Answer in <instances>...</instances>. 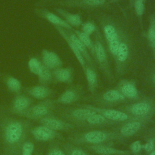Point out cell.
I'll use <instances>...</instances> for the list:
<instances>
[{
	"label": "cell",
	"instance_id": "cell-16",
	"mask_svg": "<svg viewBox=\"0 0 155 155\" xmlns=\"http://www.w3.org/2000/svg\"><path fill=\"white\" fill-rule=\"evenodd\" d=\"M126 98L117 89H110L99 95L95 101L103 106H112L117 105L126 101Z\"/></svg>",
	"mask_w": 155,
	"mask_h": 155
},
{
	"label": "cell",
	"instance_id": "cell-30",
	"mask_svg": "<svg viewBox=\"0 0 155 155\" xmlns=\"http://www.w3.org/2000/svg\"><path fill=\"white\" fill-rule=\"evenodd\" d=\"M73 30L76 33V35L78 36V37L80 39V40L82 42V43L85 45V46L88 50L90 54H91V57L93 58V59L94 60V53H95L94 41L91 38L90 36L84 33L80 30L73 28Z\"/></svg>",
	"mask_w": 155,
	"mask_h": 155
},
{
	"label": "cell",
	"instance_id": "cell-40",
	"mask_svg": "<svg viewBox=\"0 0 155 155\" xmlns=\"http://www.w3.org/2000/svg\"><path fill=\"white\" fill-rule=\"evenodd\" d=\"M150 80L151 85L155 88V67L150 71Z\"/></svg>",
	"mask_w": 155,
	"mask_h": 155
},
{
	"label": "cell",
	"instance_id": "cell-6",
	"mask_svg": "<svg viewBox=\"0 0 155 155\" xmlns=\"http://www.w3.org/2000/svg\"><path fill=\"white\" fill-rule=\"evenodd\" d=\"M121 110L134 118L150 120L155 115V100L144 97L125 106Z\"/></svg>",
	"mask_w": 155,
	"mask_h": 155
},
{
	"label": "cell",
	"instance_id": "cell-43",
	"mask_svg": "<svg viewBox=\"0 0 155 155\" xmlns=\"http://www.w3.org/2000/svg\"><path fill=\"white\" fill-rule=\"evenodd\" d=\"M133 1L134 0H129V4L130 5V6H133Z\"/></svg>",
	"mask_w": 155,
	"mask_h": 155
},
{
	"label": "cell",
	"instance_id": "cell-25",
	"mask_svg": "<svg viewBox=\"0 0 155 155\" xmlns=\"http://www.w3.org/2000/svg\"><path fill=\"white\" fill-rule=\"evenodd\" d=\"M68 33L70 39L73 42V43L75 44L76 47L78 49L79 52L81 53L82 56L84 57L87 65L95 68L96 64L94 61L93 60V58L91 57V54H90L88 50H87V48H86L85 45L82 43V42L78 37V36L76 35V33L73 31V29L68 30Z\"/></svg>",
	"mask_w": 155,
	"mask_h": 155
},
{
	"label": "cell",
	"instance_id": "cell-29",
	"mask_svg": "<svg viewBox=\"0 0 155 155\" xmlns=\"http://www.w3.org/2000/svg\"><path fill=\"white\" fill-rule=\"evenodd\" d=\"M145 36L155 61V13H152L149 16L148 25Z\"/></svg>",
	"mask_w": 155,
	"mask_h": 155
},
{
	"label": "cell",
	"instance_id": "cell-11",
	"mask_svg": "<svg viewBox=\"0 0 155 155\" xmlns=\"http://www.w3.org/2000/svg\"><path fill=\"white\" fill-rule=\"evenodd\" d=\"M150 120L134 119L122 123L115 131L120 139L132 137L139 133Z\"/></svg>",
	"mask_w": 155,
	"mask_h": 155
},
{
	"label": "cell",
	"instance_id": "cell-38",
	"mask_svg": "<svg viewBox=\"0 0 155 155\" xmlns=\"http://www.w3.org/2000/svg\"><path fill=\"white\" fill-rule=\"evenodd\" d=\"M143 149V145L140 140H135L130 145V151L133 154H137Z\"/></svg>",
	"mask_w": 155,
	"mask_h": 155
},
{
	"label": "cell",
	"instance_id": "cell-5",
	"mask_svg": "<svg viewBox=\"0 0 155 155\" xmlns=\"http://www.w3.org/2000/svg\"><path fill=\"white\" fill-rule=\"evenodd\" d=\"M93 41L95 48L94 62L96 64L98 65L99 69L106 78L108 81H111L113 79V75L110 64V55L107 51L106 45L105 44L104 38L99 29L94 33Z\"/></svg>",
	"mask_w": 155,
	"mask_h": 155
},
{
	"label": "cell",
	"instance_id": "cell-41",
	"mask_svg": "<svg viewBox=\"0 0 155 155\" xmlns=\"http://www.w3.org/2000/svg\"><path fill=\"white\" fill-rule=\"evenodd\" d=\"M119 0H107V1L108 2V4H112V3H116L118 2Z\"/></svg>",
	"mask_w": 155,
	"mask_h": 155
},
{
	"label": "cell",
	"instance_id": "cell-31",
	"mask_svg": "<svg viewBox=\"0 0 155 155\" xmlns=\"http://www.w3.org/2000/svg\"><path fill=\"white\" fill-rule=\"evenodd\" d=\"M37 76L39 84L48 85L51 83H54L52 71L44 65H42Z\"/></svg>",
	"mask_w": 155,
	"mask_h": 155
},
{
	"label": "cell",
	"instance_id": "cell-35",
	"mask_svg": "<svg viewBox=\"0 0 155 155\" xmlns=\"http://www.w3.org/2000/svg\"><path fill=\"white\" fill-rule=\"evenodd\" d=\"M80 27V30L90 36L93 34H94L99 29L97 26L92 21H87L83 22Z\"/></svg>",
	"mask_w": 155,
	"mask_h": 155
},
{
	"label": "cell",
	"instance_id": "cell-39",
	"mask_svg": "<svg viewBox=\"0 0 155 155\" xmlns=\"http://www.w3.org/2000/svg\"><path fill=\"white\" fill-rule=\"evenodd\" d=\"M155 148V140L153 139H150L145 144L143 145V149L148 153H151Z\"/></svg>",
	"mask_w": 155,
	"mask_h": 155
},
{
	"label": "cell",
	"instance_id": "cell-37",
	"mask_svg": "<svg viewBox=\"0 0 155 155\" xmlns=\"http://www.w3.org/2000/svg\"><path fill=\"white\" fill-rule=\"evenodd\" d=\"M35 150L34 143L30 140H25L21 147V153H27L33 154Z\"/></svg>",
	"mask_w": 155,
	"mask_h": 155
},
{
	"label": "cell",
	"instance_id": "cell-14",
	"mask_svg": "<svg viewBox=\"0 0 155 155\" xmlns=\"http://www.w3.org/2000/svg\"><path fill=\"white\" fill-rule=\"evenodd\" d=\"M30 134L35 140L42 142H53L54 140H60L63 138L59 132L41 124L32 127L30 130Z\"/></svg>",
	"mask_w": 155,
	"mask_h": 155
},
{
	"label": "cell",
	"instance_id": "cell-2",
	"mask_svg": "<svg viewBox=\"0 0 155 155\" xmlns=\"http://www.w3.org/2000/svg\"><path fill=\"white\" fill-rule=\"evenodd\" d=\"M97 20L108 54L113 59L117 52L122 35L127 27L119 19L110 15H100Z\"/></svg>",
	"mask_w": 155,
	"mask_h": 155
},
{
	"label": "cell",
	"instance_id": "cell-24",
	"mask_svg": "<svg viewBox=\"0 0 155 155\" xmlns=\"http://www.w3.org/2000/svg\"><path fill=\"white\" fill-rule=\"evenodd\" d=\"M54 82L71 84L74 79V69L71 67H60L52 71Z\"/></svg>",
	"mask_w": 155,
	"mask_h": 155
},
{
	"label": "cell",
	"instance_id": "cell-22",
	"mask_svg": "<svg viewBox=\"0 0 155 155\" xmlns=\"http://www.w3.org/2000/svg\"><path fill=\"white\" fill-rule=\"evenodd\" d=\"M86 147L99 155H130L131 152L127 150H122L105 144L89 145Z\"/></svg>",
	"mask_w": 155,
	"mask_h": 155
},
{
	"label": "cell",
	"instance_id": "cell-27",
	"mask_svg": "<svg viewBox=\"0 0 155 155\" xmlns=\"http://www.w3.org/2000/svg\"><path fill=\"white\" fill-rule=\"evenodd\" d=\"M1 77L8 90L14 94H18L22 93L23 87L19 79L17 78L8 74L2 73Z\"/></svg>",
	"mask_w": 155,
	"mask_h": 155
},
{
	"label": "cell",
	"instance_id": "cell-45",
	"mask_svg": "<svg viewBox=\"0 0 155 155\" xmlns=\"http://www.w3.org/2000/svg\"><path fill=\"white\" fill-rule=\"evenodd\" d=\"M2 155H8V154H7L6 152L4 151V152H3V153L2 154Z\"/></svg>",
	"mask_w": 155,
	"mask_h": 155
},
{
	"label": "cell",
	"instance_id": "cell-32",
	"mask_svg": "<svg viewBox=\"0 0 155 155\" xmlns=\"http://www.w3.org/2000/svg\"><path fill=\"white\" fill-rule=\"evenodd\" d=\"M63 149L66 155H90L84 150L69 142L63 145Z\"/></svg>",
	"mask_w": 155,
	"mask_h": 155
},
{
	"label": "cell",
	"instance_id": "cell-28",
	"mask_svg": "<svg viewBox=\"0 0 155 155\" xmlns=\"http://www.w3.org/2000/svg\"><path fill=\"white\" fill-rule=\"evenodd\" d=\"M87 82L88 91L92 94H94L98 88V77L95 68L87 65L84 71Z\"/></svg>",
	"mask_w": 155,
	"mask_h": 155
},
{
	"label": "cell",
	"instance_id": "cell-33",
	"mask_svg": "<svg viewBox=\"0 0 155 155\" xmlns=\"http://www.w3.org/2000/svg\"><path fill=\"white\" fill-rule=\"evenodd\" d=\"M41 60L38 57H31L27 62V65L29 71L33 74L37 76L42 66Z\"/></svg>",
	"mask_w": 155,
	"mask_h": 155
},
{
	"label": "cell",
	"instance_id": "cell-26",
	"mask_svg": "<svg viewBox=\"0 0 155 155\" xmlns=\"http://www.w3.org/2000/svg\"><path fill=\"white\" fill-rule=\"evenodd\" d=\"M114 125H117V124L107 119L102 114L95 112L86 119V120L82 124L81 127H100Z\"/></svg>",
	"mask_w": 155,
	"mask_h": 155
},
{
	"label": "cell",
	"instance_id": "cell-4",
	"mask_svg": "<svg viewBox=\"0 0 155 155\" xmlns=\"http://www.w3.org/2000/svg\"><path fill=\"white\" fill-rule=\"evenodd\" d=\"M68 139L76 145H89L105 144L120 139L115 130H93L72 134Z\"/></svg>",
	"mask_w": 155,
	"mask_h": 155
},
{
	"label": "cell",
	"instance_id": "cell-18",
	"mask_svg": "<svg viewBox=\"0 0 155 155\" xmlns=\"http://www.w3.org/2000/svg\"><path fill=\"white\" fill-rule=\"evenodd\" d=\"M25 92L31 97L39 101L51 99L55 93L53 89L48 85L42 84L26 87L25 88Z\"/></svg>",
	"mask_w": 155,
	"mask_h": 155
},
{
	"label": "cell",
	"instance_id": "cell-8",
	"mask_svg": "<svg viewBox=\"0 0 155 155\" xmlns=\"http://www.w3.org/2000/svg\"><path fill=\"white\" fill-rule=\"evenodd\" d=\"M95 111L89 108L81 105L79 107L65 108L60 111V117L75 126L81 127L86 119L94 114Z\"/></svg>",
	"mask_w": 155,
	"mask_h": 155
},
{
	"label": "cell",
	"instance_id": "cell-10",
	"mask_svg": "<svg viewBox=\"0 0 155 155\" xmlns=\"http://www.w3.org/2000/svg\"><path fill=\"white\" fill-rule=\"evenodd\" d=\"M84 106L89 108L96 113H99L104 116L107 119L118 124L120 123H124L125 122L136 119L131 117L126 112L107 107H102L99 106H94L90 104H83Z\"/></svg>",
	"mask_w": 155,
	"mask_h": 155
},
{
	"label": "cell",
	"instance_id": "cell-34",
	"mask_svg": "<svg viewBox=\"0 0 155 155\" xmlns=\"http://www.w3.org/2000/svg\"><path fill=\"white\" fill-rule=\"evenodd\" d=\"M146 0H134L133 7L137 18L141 21L145 10Z\"/></svg>",
	"mask_w": 155,
	"mask_h": 155
},
{
	"label": "cell",
	"instance_id": "cell-3",
	"mask_svg": "<svg viewBox=\"0 0 155 155\" xmlns=\"http://www.w3.org/2000/svg\"><path fill=\"white\" fill-rule=\"evenodd\" d=\"M136 45L132 35L126 28L122 35L117 52L113 59L118 75L125 74L132 65L136 56Z\"/></svg>",
	"mask_w": 155,
	"mask_h": 155
},
{
	"label": "cell",
	"instance_id": "cell-42",
	"mask_svg": "<svg viewBox=\"0 0 155 155\" xmlns=\"http://www.w3.org/2000/svg\"><path fill=\"white\" fill-rule=\"evenodd\" d=\"M21 155H33V154L30 153H21Z\"/></svg>",
	"mask_w": 155,
	"mask_h": 155
},
{
	"label": "cell",
	"instance_id": "cell-19",
	"mask_svg": "<svg viewBox=\"0 0 155 155\" xmlns=\"http://www.w3.org/2000/svg\"><path fill=\"white\" fill-rule=\"evenodd\" d=\"M126 99L135 100L139 97V92L133 80L121 79L116 87Z\"/></svg>",
	"mask_w": 155,
	"mask_h": 155
},
{
	"label": "cell",
	"instance_id": "cell-13",
	"mask_svg": "<svg viewBox=\"0 0 155 155\" xmlns=\"http://www.w3.org/2000/svg\"><path fill=\"white\" fill-rule=\"evenodd\" d=\"M83 95V87L80 85H74L64 90L54 101L56 104L70 105L79 101Z\"/></svg>",
	"mask_w": 155,
	"mask_h": 155
},
{
	"label": "cell",
	"instance_id": "cell-17",
	"mask_svg": "<svg viewBox=\"0 0 155 155\" xmlns=\"http://www.w3.org/2000/svg\"><path fill=\"white\" fill-rule=\"evenodd\" d=\"M35 14L39 17L46 20L54 26L60 27L67 30H72L73 28L68 24L60 16L54 13L48 9L37 7L34 10Z\"/></svg>",
	"mask_w": 155,
	"mask_h": 155
},
{
	"label": "cell",
	"instance_id": "cell-21",
	"mask_svg": "<svg viewBox=\"0 0 155 155\" xmlns=\"http://www.w3.org/2000/svg\"><path fill=\"white\" fill-rule=\"evenodd\" d=\"M54 27L56 29V30L59 33V34L61 36V37L64 39V40L66 42V43L67 44L70 49L71 50L72 53L74 54V56L76 57V58L77 59L78 61V62L81 65L83 71H84L86 67L87 66V64L86 61H85L84 57L81 54V53L79 52V51L76 47L75 44L73 43V42L70 39L68 33V30L65 29L62 27H57V26H54Z\"/></svg>",
	"mask_w": 155,
	"mask_h": 155
},
{
	"label": "cell",
	"instance_id": "cell-1",
	"mask_svg": "<svg viewBox=\"0 0 155 155\" xmlns=\"http://www.w3.org/2000/svg\"><path fill=\"white\" fill-rule=\"evenodd\" d=\"M31 128L28 119H18L1 113L0 133L4 151L8 155H19L22 145L30 134Z\"/></svg>",
	"mask_w": 155,
	"mask_h": 155
},
{
	"label": "cell",
	"instance_id": "cell-36",
	"mask_svg": "<svg viewBox=\"0 0 155 155\" xmlns=\"http://www.w3.org/2000/svg\"><path fill=\"white\" fill-rule=\"evenodd\" d=\"M47 155H66L64 149L61 148L57 143H52L48 149Z\"/></svg>",
	"mask_w": 155,
	"mask_h": 155
},
{
	"label": "cell",
	"instance_id": "cell-7",
	"mask_svg": "<svg viewBox=\"0 0 155 155\" xmlns=\"http://www.w3.org/2000/svg\"><path fill=\"white\" fill-rule=\"evenodd\" d=\"M56 104L54 99L51 98L41 101L32 104L22 117L30 120L38 121L43 117L53 115Z\"/></svg>",
	"mask_w": 155,
	"mask_h": 155
},
{
	"label": "cell",
	"instance_id": "cell-9",
	"mask_svg": "<svg viewBox=\"0 0 155 155\" xmlns=\"http://www.w3.org/2000/svg\"><path fill=\"white\" fill-rule=\"evenodd\" d=\"M54 4L62 8H75L85 10L105 8L109 5L107 0H59L54 2Z\"/></svg>",
	"mask_w": 155,
	"mask_h": 155
},
{
	"label": "cell",
	"instance_id": "cell-20",
	"mask_svg": "<svg viewBox=\"0 0 155 155\" xmlns=\"http://www.w3.org/2000/svg\"><path fill=\"white\" fill-rule=\"evenodd\" d=\"M41 60L43 65L51 71L62 67L63 65V61L61 57L56 52L47 48H43L41 50Z\"/></svg>",
	"mask_w": 155,
	"mask_h": 155
},
{
	"label": "cell",
	"instance_id": "cell-12",
	"mask_svg": "<svg viewBox=\"0 0 155 155\" xmlns=\"http://www.w3.org/2000/svg\"><path fill=\"white\" fill-rule=\"evenodd\" d=\"M33 103L30 96L22 93L15 94L8 108L9 113L22 117Z\"/></svg>",
	"mask_w": 155,
	"mask_h": 155
},
{
	"label": "cell",
	"instance_id": "cell-23",
	"mask_svg": "<svg viewBox=\"0 0 155 155\" xmlns=\"http://www.w3.org/2000/svg\"><path fill=\"white\" fill-rule=\"evenodd\" d=\"M54 10L71 27H79L83 23L82 18L79 13L70 12L62 7H54Z\"/></svg>",
	"mask_w": 155,
	"mask_h": 155
},
{
	"label": "cell",
	"instance_id": "cell-44",
	"mask_svg": "<svg viewBox=\"0 0 155 155\" xmlns=\"http://www.w3.org/2000/svg\"><path fill=\"white\" fill-rule=\"evenodd\" d=\"M150 155H155V150H154L153 151H151L150 153Z\"/></svg>",
	"mask_w": 155,
	"mask_h": 155
},
{
	"label": "cell",
	"instance_id": "cell-15",
	"mask_svg": "<svg viewBox=\"0 0 155 155\" xmlns=\"http://www.w3.org/2000/svg\"><path fill=\"white\" fill-rule=\"evenodd\" d=\"M38 122L41 125H44L56 131H68L73 130L75 125L62 118H59L53 115L43 117Z\"/></svg>",
	"mask_w": 155,
	"mask_h": 155
}]
</instances>
